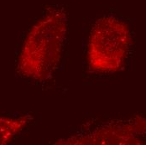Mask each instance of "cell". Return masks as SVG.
<instances>
[{"label": "cell", "mask_w": 146, "mask_h": 145, "mask_svg": "<svg viewBox=\"0 0 146 145\" xmlns=\"http://www.w3.org/2000/svg\"><path fill=\"white\" fill-rule=\"evenodd\" d=\"M126 26L113 17H104L94 25L88 46V58L92 68L115 71L122 64L128 46Z\"/></svg>", "instance_id": "cell-1"}]
</instances>
